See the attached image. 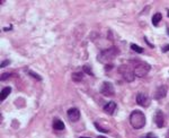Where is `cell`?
I'll return each mask as SVG.
<instances>
[{"label":"cell","mask_w":169,"mask_h":138,"mask_svg":"<svg viewBox=\"0 0 169 138\" xmlns=\"http://www.w3.org/2000/svg\"><path fill=\"white\" fill-rule=\"evenodd\" d=\"M130 123L134 129H141L145 126V116L142 111L134 110L130 116Z\"/></svg>","instance_id":"cell-1"},{"label":"cell","mask_w":169,"mask_h":138,"mask_svg":"<svg viewBox=\"0 0 169 138\" xmlns=\"http://www.w3.org/2000/svg\"><path fill=\"white\" fill-rule=\"evenodd\" d=\"M118 53H120V50H118L117 48H110V49H107V50H104V51H101L99 54H98L97 59L99 62L101 64H108L110 61L115 59L116 57L118 56Z\"/></svg>","instance_id":"cell-2"},{"label":"cell","mask_w":169,"mask_h":138,"mask_svg":"<svg viewBox=\"0 0 169 138\" xmlns=\"http://www.w3.org/2000/svg\"><path fill=\"white\" fill-rule=\"evenodd\" d=\"M150 69H151V66L149 65L148 62H144V61H140L138 62L136 65L134 66V69H133V71H134V75L136 77H144V76H147L148 73L150 71Z\"/></svg>","instance_id":"cell-3"},{"label":"cell","mask_w":169,"mask_h":138,"mask_svg":"<svg viewBox=\"0 0 169 138\" xmlns=\"http://www.w3.org/2000/svg\"><path fill=\"white\" fill-rule=\"evenodd\" d=\"M118 73L122 75L123 78H124L126 82L131 83L134 80V78H135L134 71H133V68H131L130 66H127V65L120 66V67H118Z\"/></svg>","instance_id":"cell-4"},{"label":"cell","mask_w":169,"mask_h":138,"mask_svg":"<svg viewBox=\"0 0 169 138\" xmlns=\"http://www.w3.org/2000/svg\"><path fill=\"white\" fill-rule=\"evenodd\" d=\"M100 93L104 96H113L115 94V90H114V86H113V84L110 82H104L101 84L100 86Z\"/></svg>","instance_id":"cell-5"},{"label":"cell","mask_w":169,"mask_h":138,"mask_svg":"<svg viewBox=\"0 0 169 138\" xmlns=\"http://www.w3.org/2000/svg\"><path fill=\"white\" fill-rule=\"evenodd\" d=\"M136 103L141 105V107H144V108H147L149 107V104H150V99H149L148 95L143 94V93H140V94L136 95Z\"/></svg>","instance_id":"cell-6"},{"label":"cell","mask_w":169,"mask_h":138,"mask_svg":"<svg viewBox=\"0 0 169 138\" xmlns=\"http://www.w3.org/2000/svg\"><path fill=\"white\" fill-rule=\"evenodd\" d=\"M68 118L70 119V121L76 122L80 119V111L77 108H71L68 110Z\"/></svg>","instance_id":"cell-7"},{"label":"cell","mask_w":169,"mask_h":138,"mask_svg":"<svg viewBox=\"0 0 169 138\" xmlns=\"http://www.w3.org/2000/svg\"><path fill=\"white\" fill-rule=\"evenodd\" d=\"M153 120H155L158 128H162L165 126V117H164V113L161 112V111H159V110L155 114V119Z\"/></svg>","instance_id":"cell-8"},{"label":"cell","mask_w":169,"mask_h":138,"mask_svg":"<svg viewBox=\"0 0 169 138\" xmlns=\"http://www.w3.org/2000/svg\"><path fill=\"white\" fill-rule=\"evenodd\" d=\"M167 86H165V85H162V86L158 87V90L156 91V93H155V99L156 100H160V99H164L166 95H167Z\"/></svg>","instance_id":"cell-9"},{"label":"cell","mask_w":169,"mask_h":138,"mask_svg":"<svg viewBox=\"0 0 169 138\" xmlns=\"http://www.w3.org/2000/svg\"><path fill=\"white\" fill-rule=\"evenodd\" d=\"M115 109H116V103H115V102H108V103L104 107V111H105L107 114H113L115 111Z\"/></svg>","instance_id":"cell-10"},{"label":"cell","mask_w":169,"mask_h":138,"mask_svg":"<svg viewBox=\"0 0 169 138\" xmlns=\"http://www.w3.org/2000/svg\"><path fill=\"white\" fill-rule=\"evenodd\" d=\"M53 128H54L55 130H63L64 129L63 121L59 120V119L54 120V122H53Z\"/></svg>","instance_id":"cell-11"},{"label":"cell","mask_w":169,"mask_h":138,"mask_svg":"<svg viewBox=\"0 0 169 138\" xmlns=\"http://www.w3.org/2000/svg\"><path fill=\"white\" fill-rule=\"evenodd\" d=\"M84 78V74L82 73H73L72 74V80L75 83H79Z\"/></svg>","instance_id":"cell-12"},{"label":"cell","mask_w":169,"mask_h":138,"mask_svg":"<svg viewBox=\"0 0 169 138\" xmlns=\"http://www.w3.org/2000/svg\"><path fill=\"white\" fill-rule=\"evenodd\" d=\"M161 18H162V16H161L160 13H157L153 15V17H152V24H153V26H158V24L160 23Z\"/></svg>","instance_id":"cell-13"},{"label":"cell","mask_w":169,"mask_h":138,"mask_svg":"<svg viewBox=\"0 0 169 138\" xmlns=\"http://www.w3.org/2000/svg\"><path fill=\"white\" fill-rule=\"evenodd\" d=\"M10 92H11V87H5L4 90L1 91V96H0V100L1 101H4L9 94H10Z\"/></svg>","instance_id":"cell-14"},{"label":"cell","mask_w":169,"mask_h":138,"mask_svg":"<svg viewBox=\"0 0 169 138\" xmlns=\"http://www.w3.org/2000/svg\"><path fill=\"white\" fill-rule=\"evenodd\" d=\"M131 49L133 50V51L138 52V53H142L143 52V48L139 47V45H136V44H131Z\"/></svg>","instance_id":"cell-15"},{"label":"cell","mask_w":169,"mask_h":138,"mask_svg":"<svg viewBox=\"0 0 169 138\" xmlns=\"http://www.w3.org/2000/svg\"><path fill=\"white\" fill-rule=\"evenodd\" d=\"M84 71L86 74H88V75H90V76H94V73H93V70H91V67L88 65H84Z\"/></svg>","instance_id":"cell-16"},{"label":"cell","mask_w":169,"mask_h":138,"mask_svg":"<svg viewBox=\"0 0 169 138\" xmlns=\"http://www.w3.org/2000/svg\"><path fill=\"white\" fill-rule=\"evenodd\" d=\"M95 127H96V128H97L99 131H101V133H108V130L105 129V128H103V127H101L99 123H97V122H95Z\"/></svg>","instance_id":"cell-17"},{"label":"cell","mask_w":169,"mask_h":138,"mask_svg":"<svg viewBox=\"0 0 169 138\" xmlns=\"http://www.w3.org/2000/svg\"><path fill=\"white\" fill-rule=\"evenodd\" d=\"M28 74H30L32 77L35 78V79H37V80H42V77H41V76H38V75H37L36 73H34V71H30Z\"/></svg>","instance_id":"cell-18"},{"label":"cell","mask_w":169,"mask_h":138,"mask_svg":"<svg viewBox=\"0 0 169 138\" xmlns=\"http://www.w3.org/2000/svg\"><path fill=\"white\" fill-rule=\"evenodd\" d=\"M9 64H10V61L9 60H5L1 62V68H4V67H6V66H8Z\"/></svg>","instance_id":"cell-19"},{"label":"cell","mask_w":169,"mask_h":138,"mask_svg":"<svg viewBox=\"0 0 169 138\" xmlns=\"http://www.w3.org/2000/svg\"><path fill=\"white\" fill-rule=\"evenodd\" d=\"M9 76H10V74H2V75H1V80H5V79L8 78Z\"/></svg>","instance_id":"cell-20"},{"label":"cell","mask_w":169,"mask_h":138,"mask_svg":"<svg viewBox=\"0 0 169 138\" xmlns=\"http://www.w3.org/2000/svg\"><path fill=\"white\" fill-rule=\"evenodd\" d=\"M167 51H169V45H165L164 49H162V52H167Z\"/></svg>","instance_id":"cell-21"},{"label":"cell","mask_w":169,"mask_h":138,"mask_svg":"<svg viewBox=\"0 0 169 138\" xmlns=\"http://www.w3.org/2000/svg\"><path fill=\"white\" fill-rule=\"evenodd\" d=\"M144 138H157V137H155V136H153V135L152 134H148L147 135V136H145V137Z\"/></svg>","instance_id":"cell-22"},{"label":"cell","mask_w":169,"mask_h":138,"mask_svg":"<svg viewBox=\"0 0 169 138\" xmlns=\"http://www.w3.org/2000/svg\"><path fill=\"white\" fill-rule=\"evenodd\" d=\"M97 138H106V137H104V136H98Z\"/></svg>","instance_id":"cell-23"},{"label":"cell","mask_w":169,"mask_h":138,"mask_svg":"<svg viewBox=\"0 0 169 138\" xmlns=\"http://www.w3.org/2000/svg\"><path fill=\"white\" fill-rule=\"evenodd\" d=\"M80 138H90V137H80Z\"/></svg>","instance_id":"cell-24"},{"label":"cell","mask_w":169,"mask_h":138,"mask_svg":"<svg viewBox=\"0 0 169 138\" xmlns=\"http://www.w3.org/2000/svg\"><path fill=\"white\" fill-rule=\"evenodd\" d=\"M167 32H168V34H169V28H168V30H167Z\"/></svg>","instance_id":"cell-25"},{"label":"cell","mask_w":169,"mask_h":138,"mask_svg":"<svg viewBox=\"0 0 169 138\" xmlns=\"http://www.w3.org/2000/svg\"><path fill=\"white\" fill-rule=\"evenodd\" d=\"M168 138H169V134H168Z\"/></svg>","instance_id":"cell-26"}]
</instances>
